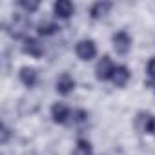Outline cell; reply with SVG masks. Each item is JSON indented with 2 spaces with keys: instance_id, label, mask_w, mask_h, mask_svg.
<instances>
[{
  "instance_id": "6da1fadb",
  "label": "cell",
  "mask_w": 155,
  "mask_h": 155,
  "mask_svg": "<svg viewBox=\"0 0 155 155\" xmlns=\"http://www.w3.org/2000/svg\"><path fill=\"white\" fill-rule=\"evenodd\" d=\"M115 69H117V66H115L113 60L106 55V57H102V58L99 60V64H97V68H95V77H97L99 81H111Z\"/></svg>"
},
{
  "instance_id": "7a4b0ae2",
  "label": "cell",
  "mask_w": 155,
  "mask_h": 155,
  "mask_svg": "<svg viewBox=\"0 0 155 155\" xmlns=\"http://www.w3.org/2000/svg\"><path fill=\"white\" fill-rule=\"evenodd\" d=\"M29 29V20L26 18V15H15L8 26V31L11 37L15 38H22L26 37V31Z\"/></svg>"
},
{
  "instance_id": "3957f363",
  "label": "cell",
  "mask_w": 155,
  "mask_h": 155,
  "mask_svg": "<svg viewBox=\"0 0 155 155\" xmlns=\"http://www.w3.org/2000/svg\"><path fill=\"white\" fill-rule=\"evenodd\" d=\"M75 51H77V57L81 60H91L97 55V46H95L93 40H81L77 44Z\"/></svg>"
},
{
  "instance_id": "277c9868",
  "label": "cell",
  "mask_w": 155,
  "mask_h": 155,
  "mask_svg": "<svg viewBox=\"0 0 155 155\" xmlns=\"http://www.w3.org/2000/svg\"><path fill=\"white\" fill-rule=\"evenodd\" d=\"M113 49L119 55H126L131 49V37L126 31H119L113 35Z\"/></svg>"
},
{
  "instance_id": "5b68a950",
  "label": "cell",
  "mask_w": 155,
  "mask_h": 155,
  "mask_svg": "<svg viewBox=\"0 0 155 155\" xmlns=\"http://www.w3.org/2000/svg\"><path fill=\"white\" fill-rule=\"evenodd\" d=\"M71 110L66 106V104H62V102H57V104H53L51 106V117H53V120L57 122V124H66V122H69L71 120Z\"/></svg>"
},
{
  "instance_id": "8992f818",
  "label": "cell",
  "mask_w": 155,
  "mask_h": 155,
  "mask_svg": "<svg viewBox=\"0 0 155 155\" xmlns=\"http://www.w3.org/2000/svg\"><path fill=\"white\" fill-rule=\"evenodd\" d=\"M22 51H24L26 55H29V57H35V58H38V57L44 55V48H42V44H40L37 38H29V37L24 38Z\"/></svg>"
},
{
  "instance_id": "52a82bcc",
  "label": "cell",
  "mask_w": 155,
  "mask_h": 155,
  "mask_svg": "<svg viewBox=\"0 0 155 155\" xmlns=\"http://www.w3.org/2000/svg\"><path fill=\"white\" fill-rule=\"evenodd\" d=\"M75 90V81H73V77L69 73H62L58 77V81H57V91L60 95H69L71 91Z\"/></svg>"
},
{
  "instance_id": "ba28073f",
  "label": "cell",
  "mask_w": 155,
  "mask_h": 155,
  "mask_svg": "<svg viewBox=\"0 0 155 155\" xmlns=\"http://www.w3.org/2000/svg\"><path fill=\"white\" fill-rule=\"evenodd\" d=\"M53 11H55V15L58 18H69L73 15L75 8H73V4L69 0H58V2H55V6H53Z\"/></svg>"
},
{
  "instance_id": "9c48e42d",
  "label": "cell",
  "mask_w": 155,
  "mask_h": 155,
  "mask_svg": "<svg viewBox=\"0 0 155 155\" xmlns=\"http://www.w3.org/2000/svg\"><path fill=\"white\" fill-rule=\"evenodd\" d=\"M18 77H20V82L24 84V86H28V88H33L35 84H37V79H38V73H37V69H33V68H22L20 69V73H18Z\"/></svg>"
},
{
  "instance_id": "30bf717a",
  "label": "cell",
  "mask_w": 155,
  "mask_h": 155,
  "mask_svg": "<svg viewBox=\"0 0 155 155\" xmlns=\"http://www.w3.org/2000/svg\"><path fill=\"white\" fill-rule=\"evenodd\" d=\"M128 81H130V69H128L126 66H117L111 82H113L117 88H124V86L128 84Z\"/></svg>"
},
{
  "instance_id": "8fae6325",
  "label": "cell",
  "mask_w": 155,
  "mask_h": 155,
  "mask_svg": "<svg viewBox=\"0 0 155 155\" xmlns=\"http://www.w3.org/2000/svg\"><path fill=\"white\" fill-rule=\"evenodd\" d=\"M111 8H113V6H111L110 2H97V4L91 6L90 15H91L93 20H97V18H102L104 15H108V11H110Z\"/></svg>"
},
{
  "instance_id": "7c38bea8",
  "label": "cell",
  "mask_w": 155,
  "mask_h": 155,
  "mask_svg": "<svg viewBox=\"0 0 155 155\" xmlns=\"http://www.w3.org/2000/svg\"><path fill=\"white\" fill-rule=\"evenodd\" d=\"M140 117V120H142V124H140V130L144 131V133H150V135H155V115H144V113H140L139 115Z\"/></svg>"
},
{
  "instance_id": "4fadbf2b",
  "label": "cell",
  "mask_w": 155,
  "mask_h": 155,
  "mask_svg": "<svg viewBox=\"0 0 155 155\" xmlns=\"http://www.w3.org/2000/svg\"><path fill=\"white\" fill-rule=\"evenodd\" d=\"M73 155H93V148L88 140L84 139H79L75 144V150H73Z\"/></svg>"
},
{
  "instance_id": "5bb4252c",
  "label": "cell",
  "mask_w": 155,
  "mask_h": 155,
  "mask_svg": "<svg viewBox=\"0 0 155 155\" xmlns=\"http://www.w3.org/2000/svg\"><path fill=\"white\" fill-rule=\"evenodd\" d=\"M57 29H58V26H57L55 22H40V24H38V28H37L38 35H44V37L53 35Z\"/></svg>"
},
{
  "instance_id": "9a60e30c",
  "label": "cell",
  "mask_w": 155,
  "mask_h": 155,
  "mask_svg": "<svg viewBox=\"0 0 155 155\" xmlns=\"http://www.w3.org/2000/svg\"><path fill=\"white\" fill-rule=\"evenodd\" d=\"M146 71H148V79H150V84H153V86H155V57H151V58H150Z\"/></svg>"
},
{
  "instance_id": "2e32d148",
  "label": "cell",
  "mask_w": 155,
  "mask_h": 155,
  "mask_svg": "<svg viewBox=\"0 0 155 155\" xmlns=\"http://www.w3.org/2000/svg\"><path fill=\"white\" fill-rule=\"evenodd\" d=\"M86 119H88V113L84 110H73V113H71V120L73 122H84Z\"/></svg>"
},
{
  "instance_id": "e0dca14e",
  "label": "cell",
  "mask_w": 155,
  "mask_h": 155,
  "mask_svg": "<svg viewBox=\"0 0 155 155\" xmlns=\"http://www.w3.org/2000/svg\"><path fill=\"white\" fill-rule=\"evenodd\" d=\"M18 6L22 8V9H26L28 13H33V11H37L38 9V2H26V0H22V2H18Z\"/></svg>"
},
{
  "instance_id": "ac0fdd59",
  "label": "cell",
  "mask_w": 155,
  "mask_h": 155,
  "mask_svg": "<svg viewBox=\"0 0 155 155\" xmlns=\"http://www.w3.org/2000/svg\"><path fill=\"white\" fill-rule=\"evenodd\" d=\"M8 139H9V130H8L6 126H2V139H0V142L6 144V142H8Z\"/></svg>"
},
{
  "instance_id": "d6986e66",
  "label": "cell",
  "mask_w": 155,
  "mask_h": 155,
  "mask_svg": "<svg viewBox=\"0 0 155 155\" xmlns=\"http://www.w3.org/2000/svg\"><path fill=\"white\" fill-rule=\"evenodd\" d=\"M153 90H155V86H153Z\"/></svg>"
}]
</instances>
